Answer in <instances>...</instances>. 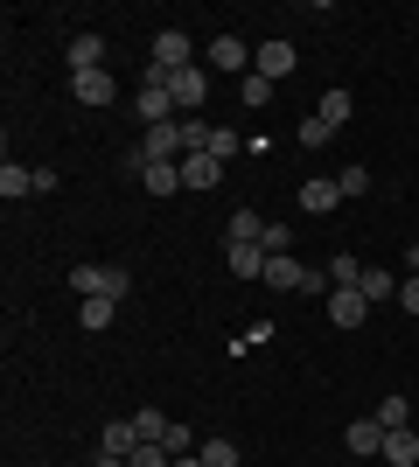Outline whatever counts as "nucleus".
I'll return each mask as SVG.
<instances>
[{
    "label": "nucleus",
    "instance_id": "nucleus-1",
    "mask_svg": "<svg viewBox=\"0 0 419 467\" xmlns=\"http://www.w3.org/2000/svg\"><path fill=\"white\" fill-rule=\"evenodd\" d=\"M126 286H133L126 265H70V293L84 300H126Z\"/></svg>",
    "mask_w": 419,
    "mask_h": 467
},
{
    "label": "nucleus",
    "instance_id": "nucleus-2",
    "mask_svg": "<svg viewBox=\"0 0 419 467\" xmlns=\"http://www.w3.org/2000/svg\"><path fill=\"white\" fill-rule=\"evenodd\" d=\"M147 70H154V63H147ZM154 78L168 84V98H175L182 119H196V105L210 98V70H196V63H189V70H154Z\"/></svg>",
    "mask_w": 419,
    "mask_h": 467
},
{
    "label": "nucleus",
    "instance_id": "nucleus-3",
    "mask_svg": "<svg viewBox=\"0 0 419 467\" xmlns=\"http://www.w3.org/2000/svg\"><path fill=\"white\" fill-rule=\"evenodd\" d=\"M126 175H140L147 195H175L182 189V161H140V147H126Z\"/></svg>",
    "mask_w": 419,
    "mask_h": 467
},
{
    "label": "nucleus",
    "instance_id": "nucleus-4",
    "mask_svg": "<svg viewBox=\"0 0 419 467\" xmlns=\"http://www.w3.org/2000/svg\"><path fill=\"white\" fill-rule=\"evenodd\" d=\"M133 112H140V126H168V119H182L175 98H168V84H161L154 70H147V84L133 91Z\"/></svg>",
    "mask_w": 419,
    "mask_h": 467
},
{
    "label": "nucleus",
    "instance_id": "nucleus-5",
    "mask_svg": "<svg viewBox=\"0 0 419 467\" xmlns=\"http://www.w3.org/2000/svg\"><path fill=\"white\" fill-rule=\"evenodd\" d=\"M189 147H182V119H168V126H147L140 133V161H182Z\"/></svg>",
    "mask_w": 419,
    "mask_h": 467
},
{
    "label": "nucleus",
    "instance_id": "nucleus-6",
    "mask_svg": "<svg viewBox=\"0 0 419 467\" xmlns=\"http://www.w3.org/2000/svg\"><path fill=\"white\" fill-rule=\"evenodd\" d=\"M70 98L99 112V105H112V98H120V84H112V70H78V78H70Z\"/></svg>",
    "mask_w": 419,
    "mask_h": 467
},
{
    "label": "nucleus",
    "instance_id": "nucleus-7",
    "mask_svg": "<svg viewBox=\"0 0 419 467\" xmlns=\"http://www.w3.org/2000/svg\"><path fill=\"white\" fill-rule=\"evenodd\" d=\"M252 57H259V49H252L245 36H217L210 42V70H252Z\"/></svg>",
    "mask_w": 419,
    "mask_h": 467
},
{
    "label": "nucleus",
    "instance_id": "nucleus-8",
    "mask_svg": "<svg viewBox=\"0 0 419 467\" xmlns=\"http://www.w3.org/2000/svg\"><path fill=\"white\" fill-rule=\"evenodd\" d=\"M363 314H371V300H363L357 286H336V293H329V321H336V328H363Z\"/></svg>",
    "mask_w": 419,
    "mask_h": 467
},
{
    "label": "nucleus",
    "instance_id": "nucleus-9",
    "mask_svg": "<svg viewBox=\"0 0 419 467\" xmlns=\"http://www.w3.org/2000/svg\"><path fill=\"white\" fill-rule=\"evenodd\" d=\"M78 70H105V36L99 28H78V36H70V78H78Z\"/></svg>",
    "mask_w": 419,
    "mask_h": 467
},
{
    "label": "nucleus",
    "instance_id": "nucleus-10",
    "mask_svg": "<svg viewBox=\"0 0 419 467\" xmlns=\"http://www.w3.org/2000/svg\"><path fill=\"white\" fill-rule=\"evenodd\" d=\"M336 202H342V182H336V175H315V182H300V210H308V216H329Z\"/></svg>",
    "mask_w": 419,
    "mask_h": 467
},
{
    "label": "nucleus",
    "instance_id": "nucleus-11",
    "mask_svg": "<svg viewBox=\"0 0 419 467\" xmlns=\"http://www.w3.org/2000/svg\"><path fill=\"white\" fill-rule=\"evenodd\" d=\"M154 70H189V36L182 28H161L154 36Z\"/></svg>",
    "mask_w": 419,
    "mask_h": 467
},
{
    "label": "nucleus",
    "instance_id": "nucleus-12",
    "mask_svg": "<svg viewBox=\"0 0 419 467\" xmlns=\"http://www.w3.org/2000/svg\"><path fill=\"white\" fill-rule=\"evenodd\" d=\"M224 161L217 154H182V189H217Z\"/></svg>",
    "mask_w": 419,
    "mask_h": 467
},
{
    "label": "nucleus",
    "instance_id": "nucleus-13",
    "mask_svg": "<svg viewBox=\"0 0 419 467\" xmlns=\"http://www.w3.org/2000/svg\"><path fill=\"white\" fill-rule=\"evenodd\" d=\"M224 265L238 279H266V244H224Z\"/></svg>",
    "mask_w": 419,
    "mask_h": 467
},
{
    "label": "nucleus",
    "instance_id": "nucleus-14",
    "mask_svg": "<svg viewBox=\"0 0 419 467\" xmlns=\"http://www.w3.org/2000/svg\"><path fill=\"white\" fill-rule=\"evenodd\" d=\"M133 447H147V440H140V426H133V419H112V426L99 432V453H126V461H133Z\"/></svg>",
    "mask_w": 419,
    "mask_h": 467
},
{
    "label": "nucleus",
    "instance_id": "nucleus-15",
    "mask_svg": "<svg viewBox=\"0 0 419 467\" xmlns=\"http://www.w3.org/2000/svg\"><path fill=\"white\" fill-rule=\"evenodd\" d=\"M252 70H259V78H287V70H294V42H259Z\"/></svg>",
    "mask_w": 419,
    "mask_h": 467
},
{
    "label": "nucleus",
    "instance_id": "nucleus-16",
    "mask_svg": "<svg viewBox=\"0 0 419 467\" xmlns=\"http://www.w3.org/2000/svg\"><path fill=\"white\" fill-rule=\"evenodd\" d=\"M342 440H350V453H384V426H378V419H350Z\"/></svg>",
    "mask_w": 419,
    "mask_h": 467
},
{
    "label": "nucleus",
    "instance_id": "nucleus-17",
    "mask_svg": "<svg viewBox=\"0 0 419 467\" xmlns=\"http://www.w3.org/2000/svg\"><path fill=\"white\" fill-rule=\"evenodd\" d=\"M384 461H392V467H413V461H419V432H413V426L384 432Z\"/></svg>",
    "mask_w": 419,
    "mask_h": 467
},
{
    "label": "nucleus",
    "instance_id": "nucleus-18",
    "mask_svg": "<svg viewBox=\"0 0 419 467\" xmlns=\"http://www.w3.org/2000/svg\"><path fill=\"white\" fill-rule=\"evenodd\" d=\"M0 195L15 202V195H36V168H21V161H0Z\"/></svg>",
    "mask_w": 419,
    "mask_h": 467
},
{
    "label": "nucleus",
    "instance_id": "nucleus-19",
    "mask_svg": "<svg viewBox=\"0 0 419 467\" xmlns=\"http://www.w3.org/2000/svg\"><path fill=\"white\" fill-rule=\"evenodd\" d=\"M259 237H266V216L238 210V216H231V231H224V244H259Z\"/></svg>",
    "mask_w": 419,
    "mask_h": 467
},
{
    "label": "nucleus",
    "instance_id": "nucleus-20",
    "mask_svg": "<svg viewBox=\"0 0 419 467\" xmlns=\"http://www.w3.org/2000/svg\"><path fill=\"white\" fill-rule=\"evenodd\" d=\"M357 293H363V300H399V279L384 273V265H363V279H357Z\"/></svg>",
    "mask_w": 419,
    "mask_h": 467
},
{
    "label": "nucleus",
    "instance_id": "nucleus-21",
    "mask_svg": "<svg viewBox=\"0 0 419 467\" xmlns=\"http://www.w3.org/2000/svg\"><path fill=\"white\" fill-rule=\"evenodd\" d=\"M321 126H342V119H350V91H342V84H329V91H321Z\"/></svg>",
    "mask_w": 419,
    "mask_h": 467
},
{
    "label": "nucleus",
    "instance_id": "nucleus-22",
    "mask_svg": "<svg viewBox=\"0 0 419 467\" xmlns=\"http://www.w3.org/2000/svg\"><path fill=\"white\" fill-rule=\"evenodd\" d=\"M196 461H203V467H238V440H203Z\"/></svg>",
    "mask_w": 419,
    "mask_h": 467
},
{
    "label": "nucleus",
    "instance_id": "nucleus-23",
    "mask_svg": "<svg viewBox=\"0 0 419 467\" xmlns=\"http://www.w3.org/2000/svg\"><path fill=\"white\" fill-rule=\"evenodd\" d=\"M126 419H133V426H140V440H161V432L175 426V419H168V411H154V405H140V411H126Z\"/></svg>",
    "mask_w": 419,
    "mask_h": 467
},
{
    "label": "nucleus",
    "instance_id": "nucleus-24",
    "mask_svg": "<svg viewBox=\"0 0 419 467\" xmlns=\"http://www.w3.org/2000/svg\"><path fill=\"white\" fill-rule=\"evenodd\" d=\"M112 314H120V300H84V307H78V321H84L91 335H99V328H112Z\"/></svg>",
    "mask_w": 419,
    "mask_h": 467
},
{
    "label": "nucleus",
    "instance_id": "nucleus-25",
    "mask_svg": "<svg viewBox=\"0 0 419 467\" xmlns=\"http://www.w3.org/2000/svg\"><path fill=\"white\" fill-rule=\"evenodd\" d=\"M266 286H300V258H266Z\"/></svg>",
    "mask_w": 419,
    "mask_h": 467
},
{
    "label": "nucleus",
    "instance_id": "nucleus-26",
    "mask_svg": "<svg viewBox=\"0 0 419 467\" xmlns=\"http://www.w3.org/2000/svg\"><path fill=\"white\" fill-rule=\"evenodd\" d=\"M266 258H294V231H287V223H266Z\"/></svg>",
    "mask_w": 419,
    "mask_h": 467
},
{
    "label": "nucleus",
    "instance_id": "nucleus-27",
    "mask_svg": "<svg viewBox=\"0 0 419 467\" xmlns=\"http://www.w3.org/2000/svg\"><path fill=\"white\" fill-rule=\"evenodd\" d=\"M371 419H378V426H384V432H399V426H405V419H413V405H405V398H384V405H378V411H371Z\"/></svg>",
    "mask_w": 419,
    "mask_h": 467
},
{
    "label": "nucleus",
    "instance_id": "nucleus-28",
    "mask_svg": "<svg viewBox=\"0 0 419 467\" xmlns=\"http://www.w3.org/2000/svg\"><path fill=\"white\" fill-rule=\"evenodd\" d=\"M238 98L252 105V112H259V105H273V78H259V70H252V78L238 84Z\"/></svg>",
    "mask_w": 419,
    "mask_h": 467
},
{
    "label": "nucleus",
    "instance_id": "nucleus-29",
    "mask_svg": "<svg viewBox=\"0 0 419 467\" xmlns=\"http://www.w3.org/2000/svg\"><path fill=\"white\" fill-rule=\"evenodd\" d=\"M329 279H336V286H357V279H363V258L336 252V258H329Z\"/></svg>",
    "mask_w": 419,
    "mask_h": 467
},
{
    "label": "nucleus",
    "instance_id": "nucleus-30",
    "mask_svg": "<svg viewBox=\"0 0 419 467\" xmlns=\"http://www.w3.org/2000/svg\"><path fill=\"white\" fill-rule=\"evenodd\" d=\"M126 467H175V453L161 447V440H147V447H133V461Z\"/></svg>",
    "mask_w": 419,
    "mask_h": 467
},
{
    "label": "nucleus",
    "instance_id": "nucleus-31",
    "mask_svg": "<svg viewBox=\"0 0 419 467\" xmlns=\"http://www.w3.org/2000/svg\"><path fill=\"white\" fill-rule=\"evenodd\" d=\"M336 182H342V195H363V189H371V168H363V161H350Z\"/></svg>",
    "mask_w": 419,
    "mask_h": 467
},
{
    "label": "nucleus",
    "instance_id": "nucleus-32",
    "mask_svg": "<svg viewBox=\"0 0 419 467\" xmlns=\"http://www.w3.org/2000/svg\"><path fill=\"white\" fill-rule=\"evenodd\" d=\"M161 447L182 461V453H196V440H189V426H168V432H161Z\"/></svg>",
    "mask_w": 419,
    "mask_h": 467
},
{
    "label": "nucleus",
    "instance_id": "nucleus-33",
    "mask_svg": "<svg viewBox=\"0 0 419 467\" xmlns=\"http://www.w3.org/2000/svg\"><path fill=\"white\" fill-rule=\"evenodd\" d=\"M210 154L231 161V154H238V133H231V126H217V133H210Z\"/></svg>",
    "mask_w": 419,
    "mask_h": 467
},
{
    "label": "nucleus",
    "instance_id": "nucleus-34",
    "mask_svg": "<svg viewBox=\"0 0 419 467\" xmlns=\"http://www.w3.org/2000/svg\"><path fill=\"white\" fill-rule=\"evenodd\" d=\"M399 307H405V314H419V273H405V279H399Z\"/></svg>",
    "mask_w": 419,
    "mask_h": 467
},
{
    "label": "nucleus",
    "instance_id": "nucleus-35",
    "mask_svg": "<svg viewBox=\"0 0 419 467\" xmlns=\"http://www.w3.org/2000/svg\"><path fill=\"white\" fill-rule=\"evenodd\" d=\"M91 467H126V453H99V461H91Z\"/></svg>",
    "mask_w": 419,
    "mask_h": 467
},
{
    "label": "nucleus",
    "instance_id": "nucleus-36",
    "mask_svg": "<svg viewBox=\"0 0 419 467\" xmlns=\"http://www.w3.org/2000/svg\"><path fill=\"white\" fill-rule=\"evenodd\" d=\"M405 273H419V244H405Z\"/></svg>",
    "mask_w": 419,
    "mask_h": 467
},
{
    "label": "nucleus",
    "instance_id": "nucleus-37",
    "mask_svg": "<svg viewBox=\"0 0 419 467\" xmlns=\"http://www.w3.org/2000/svg\"><path fill=\"white\" fill-rule=\"evenodd\" d=\"M175 467H203V461H196V453H182V461H175Z\"/></svg>",
    "mask_w": 419,
    "mask_h": 467
}]
</instances>
